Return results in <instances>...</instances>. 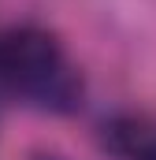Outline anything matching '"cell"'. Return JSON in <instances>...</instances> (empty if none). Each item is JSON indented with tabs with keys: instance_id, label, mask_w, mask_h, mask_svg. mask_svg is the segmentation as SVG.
I'll return each instance as SVG.
<instances>
[{
	"instance_id": "cell-1",
	"label": "cell",
	"mask_w": 156,
	"mask_h": 160,
	"mask_svg": "<svg viewBox=\"0 0 156 160\" xmlns=\"http://www.w3.org/2000/svg\"><path fill=\"white\" fill-rule=\"evenodd\" d=\"M0 86L60 116L82 104V75L67 63L56 34L41 26L0 30Z\"/></svg>"
},
{
	"instance_id": "cell-2",
	"label": "cell",
	"mask_w": 156,
	"mask_h": 160,
	"mask_svg": "<svg viewBox=\"0 0 156 160\" xmlns=\"http://www.w3.org/2000/svg\"><path fill=\"white\" fill-rule=\"evenodd\" d=\"M104 145L119 160H156V123L145 116H119L104 127Z\"/></svg>"
},
{
	"instance_id": "cell-3",
	"label": "cell",
	"mask_w": 156,
	"mask_h": 160,
	"mask_svg": "<svg viewBox=\"0 0 156 160\" xmlns=\"http://www.w3.org/2000/svg\"><path fill=\"white\" fill-rule=\"evenodd\" d=\"M34 160H63V157H60V153H37Z\"/></svg>"
}]
</instances>
